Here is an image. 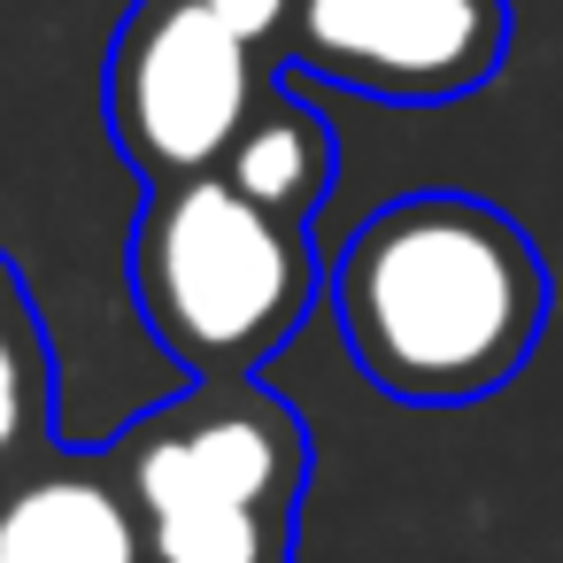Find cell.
Segmentation results:
<instances>
[{"label":"cell","mask_w":563,"mask_h":563,"mask_svg":"<svg viewBox=\"0 0 563 563\" xmlns=\"http://www.w3.org/2000/svg\"><path fill=\"white\" fill-rule=\"evenodd\" d=\"M309 224L247 201L224 170L163 178L132 224V301L186 378H255L317 309Z\"/></svg>","instance_id":"2"},{"label":"cell","mask_w":563,"mask_h":563,"mask_svg":"<svg viewBox=\"0 0 563 563\" xmlns=\"http://www.w3.org/2000/svg\"><path fill=\"white\" fill-rule=\"evenodd\" d=\"M340 347L409 409L501 394L548 332V263L532 232L478 194H401L371 209L324 278Z\"/></svg>","instance_id":"1"},{"label":"cell","mask_w":563,"mask_h":563,"mask_svg":"<svg viewBox=\"0 0 563 563\" xmlns=\"http://www.w3.org/2000/svg\"><path fill=\"white\" fill-rule=\"evenodd\" d=\"M55 455V340L24 271L0 255V486Z\"/></svg>","instance_id":"8"},{"label":"cell","mask_w":563,"mask_h":563,"mask_svg":"<svg viewBox=\"0 0 563 563\" xmlns=\"http://www.w3.org/2000/svg\"><path fill=\"white\" fill-rule=\"evenodd\" d=\"M147 563H294L309 424L263 378H186L117 432Z\"/></svg>","instance_id":"3"},{"label":"cell","mask_w":563,"mask_h":563,"mask_svg":"<svg viewBox=\"0 0 563 563\" xmlns=\"http://www.w3.org/2000/svg\"><path fill=\"white\" fill-rule=\"evenodd\" d=\"M332 170H340V147H332L324 117H317L309 101H294L286 86H271V93L255 101L247 132H240L232 155H224V178H232L247 201H263V209H278V217H294V224H309V217L324 209Z\"/></svg>","instance_id":"7"},{"label":"cell","mask_w":563,"mask_h":563,"mask_svg":"<svg viewBox=\"0 0 563 563\" xmlns=\"http://www.w3.org/2000/svg\"><path fill=\"white\" fill-rule=\"evenodd\" d=\"M255 55L263 47L240 40L209 0H132L101 70V101L124 163L147 186L224 170L232 140L271 93Z\"/></svg>","instance_id":"4"},{"label":"cell","mask_w":563,"mask_h":563,"mask_svg":"<svg viewBox=\"0 0 563 563\" xmlns=\"http://www.w3.org/2000/svg\"><path fill=\"white\" fill-rule=\"evenodd\" d=\"M209 9H217V16H224L240 40H255V47H278L301 0H209Z\"/></svg>","instance_id":"9"},{"label":"cell","mask_w":563,"mask_h":563,"mask_svg":"<svg viewBox=\"0 0 563 563\" xmlns=\"http://www.w3.org/2000/svg\"><path fill=\"white\" fill-rule=\"evenodd\" d=\"M0 563H147L117 455H40L0 486Z\"/></svg>","instance_id":"6"},{"label":"cell","mask_w":563,"mask_h":563,"mask_svg":"<svg viewBox=\"0 0 563 563\" xmlns=\"http://www.w3.org/2000/svg\"><path fill=\"white\" fill-rule=\"evenodd\" d=\"M509 55V0H301L278 63L363 101H463Z\"/></svg>","instance_id":"5"}]
</instances>
